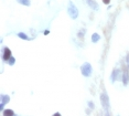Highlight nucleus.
Here are the masks:
<instances>
[{
	"instance_id": "1",
	"label": "nucleus",
	"mask_w": 129,
	"mask_h": 116,
	"mask_svg": "<svg viewBox=\"0 0 129 116\" xmlns=\"http://www.w3.org/2000/svg\"><path fill=\"white\" fill-rule=\"evenodd\" d=\"M100 104L105 110V114L109 115L110 114V102H109V96L106 91H103L100 94Z\"/></svg>"
},
{
	"instance_id": "2",
	"label": "nucleus",
	"mask_w": 129,
	"mask_h": 116,
	"mask_svg": "<svg viewBox=\"0 0 129 116\" xmlns=\"http://www.w3.org/2000/svg\"><path fill=\"white\" fill-rule=\"evenodd\" d=\"M67 13H69L70 18L71 19H73V20H76L78 18V9L77 7L74 5V2L72 1V0H70L69 1V6H67Z\"/></svg>"
},
{
	"instance_id": "3",
	"label": "nucleus",
	"mask_w": 129,
	"mask_h": 116,
	"mask_svg": "<svg viewBox=\"0 0 129 116\" xmlns=\"http://www.w3.org/2000/svg\"><path fill=\"white\" fill-rule=\"evenodd\" d=\"M81 73H82V75L85 76V77H89V76H92L93 67H92V65H91L89 62H85V63H83V65L81 66Z\"/></svg>"
},
{
	"instance_id": "4",
	"label": "nucleus",
	"mask_w": 129,
	"mask_h": 116,
	"mask_svg": "<svg viewBox=\"0 0 129 116\" xmlns=\"http://www.w3.org/2000/svg\"><path fill=\"white\" fill-rule=\"evenodd\" d=\"M121 77H123V74H121L120 70L119 69H114L113 70L112 75H110V82H112V83H115L116 81L121 80Z\"/></svg>"
},
{
	"instance_id": "5",
	"label": "nucleus",
	"mask_w": 129,
	"mask_h": 116,
	"mask_svg": "<svg viewBox=\"0 0 129 116\" xmlns=\"http://www.w3.org/2000/svg\"><path fill=\"white\" fill-rule=\"evenodd\" d=\"M128 69L129 67L127 66H124L123 67V77H121V81H123V84L125 86L129 84V72H128Z\"/></svg>"
},
{
	"instance_id": "6",
	"label": "nucleus",
	"mask_w": 129,
	"mask_h": 116,
	"mask_svg": "<svg viewBox=\"0 0 129 116\" xmlns=\"http://www.w3.org/2000/svg\"><path fill=\"white\" fill-rule=\"evenodd\" d=\"M12 56V53H11V50L9 49L8 46H5L2 50V60L3 61L8 62V60Z\"/></svg>"
},
{
	"instance_id": "7",
	"label": "nucleus",
	"mask_w": 129,
	"mask_h": 116,
	"mask_svg": "<svg viewBox=\"0 0 129 116\" xmlns=\"http://www.w3.org/2000/svg\"><path fill=\"white\" fill-rule=\"evenodd\" d=\"M86 5L94 11H99V6L95 0H86Z\"/></svg>"
},
{
	"instance_id": "8",
	"label": "nucleus",
	"mask_w": 129,
	"mask_h": 116,
	"mask_svg": "<svg viewBox=\"0 0 129 116\" xmlns=\"http://www.w3.org/2000/svg\"><path fill=\"white\" fill-rule=\"evenodd\" d=\"M0 101H1V103L2 104H8L9 102H10V96L9 95H6V94H2V95L0 96Z\"/></svg>"
},
{
	"instance_id": "9",
	"label": "nucleus",
	"mask_w": 129,
	"mask_h": 116,
	"mask_svg": "<svg viewBox=\"0 0 129 116\" xmlns=\"http://www.w3.org/2000/svg\"><path fill=\"white\" fill-rule=\"evenodd\" d=\"M2 115L3 116H14L16 113H14L12 110H10V108H7V110H3Z\"/></svg>"
},
{
	"instance_id": "10",
	"label": "nucleus",
	"mask_w": 129,
	"mask_h": 116,
	"mask_svg": "<svg viewBox=\"0 0 129 116\" xmlns=\"http://www.w3.org/2000/svg\"><path fill=\"white\" fill-rule=\"evenodd\" d=\"M18 37H19V38L20 39H22V40H26V41H29V40H32V39H30L29 38V35L27 34V33H24V32H19V33H18Z\"/></svg>"
},
{
	"instance_id": "11",
	"label": "nucleus",
	"mask_w": 129,
	"mask_h": 116,
	"mask_svg": "<svg viewBox=\"0 0 129 116\" xmlns=\"http://www.w3.org/2000/svg\"><path fill=\"white\" fill-rule=\"evenodd\" d=\"M17 2L22 5V6H26V7L31 6V1H30V0H17Z\"/></svg>"
},
{
	"instance_id": "12",
	"label": "nucleus",
	"mask_w": 129,
	"mask_h": 116,
	"mask_svg": "<svg viewBox=\"0 0 129 116\" xmlns=\"http://www.w3.org/2000/svg\"><path fill=\"white\" fill-rule=\"evenodd\" d=\"M99 40H100V35L98 34V33H93L92 34V42L93 43H97Z\"/></svg>"
},
{
	"instance_id": "13",
	"label": "nucleus",
	"mask_w": 129,
	"mask_h": 116,
	"mask_svg": "<svg viewBox=\"0 0 129 116\" xmlns=\"http://www.w3.org/2000/svg\"><path fill=\"white\" fill-rule=\"evenodd\" d=\"M85 32H86L85 29H82V30H81V31L77 33V37H78V38H81V39H84V34H85Z\"/></svg>"
},
{
	"instance_id": "14",
	"label": "nucleus",
	"mask_w": 129,
	"mask_h": 116,
	"mask_svg": "<svg viewBox=\"0 0 129 116\" xmlns=\"http://www.w3.org/2000/svg\"><path fill=\"white\" fill-rule=\"evenodd\" d=\"M7 63L9 64V65H13L14 63H16V59H14V56H11V58L8 60V62Z\"/></svg>"
},
{
	"instance_id": "15",
	"label": "nucleus",
	"mask_w": 129,
	"mask_h": 116,
	"mask_svg": "<svg viewBox=\"0 0 129 116\" xmlns=\"http://www.w3.org/2000/svg\"><path fill=\"white\" fill-rule=\"evenodd\" d=\"M88 106H89L91 110H94V108H95V105H94V103H93L92 101H88Z\"/></svg>"
},
{
	"instance_id": "16",
	"label": "nucleus",
	"mask_w": 129,
	"mask_h": 116,
	"mask_svg": "<svg viewBox=\"0 0 129 116\" xmlns=\"http://www.w3.org/2000/svg\"><path fill=\"white\" fill-rule=\"evenodd\" d=\"M126 65L129 67V53H127L126 55Z\"/></svg>"
},
{
	"instance_id": "17",
	"label": "nucleus",
	"mask_w": 129,
	"mask_h": 116,
	"mask_svg": "<svg viewBox=\"0 0 129 116\" xmlns=\"http://www.w3.org/2000/svg\"><path fill=\"white\" fill-rule=\"evenodd\" d=\"M3 110H5V104H2V103H0V112L2 113Z\"/></svg>"
},
{
	"instance_id": "18",
	"label": "nucleus",
	"mask_w": 129,
	"mask_h": 116,
	"mask_svg": "<svg viewBox=\"0 0 129 116\" xmlns=\"http://www.w3.org/2000/svg\"><path fill=\"white\" fill-rule=\"evenodd\" d=\"M102 1H103L105 5H109V3H110V0H102Z\"/></svg>"
},
{
	"instance_id": "19",
	"label": "nucleus",
	"mask_w": 129,
	"mask_h": 116,
	"mask_svg": "<svg viewBox=\"0 0 129 116\" xmlns=\"http://www.w3.org/2000/svg\"><path fill=\"white\" fill-rule=\"evenodd\" d=\"M43 33H44V35H48V34H49V33H50V30H48V29H46L45 31L43 32Z\"/></svg>"
},
{
	"instance_id": "20",
	"label": "nucleus",
	"mask_w": 129,
	"mask_h": 116,
	"mask_svg": "<svg viewBox=\"0 0 129 116\" xmlns=\"http://www.w3.org/2000/svg\"><path fill=\"white\" fill-rule=\"evenodd\" d=\"M54 115H55V116H59V115H61V113H59V112H57V113H55Z\"/></svg>"
}]
</instances>
